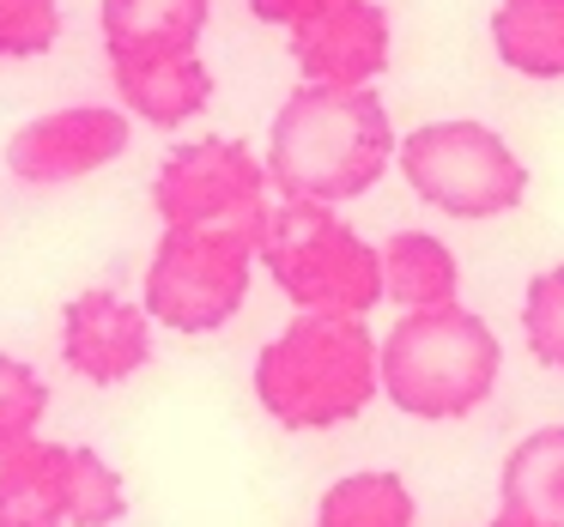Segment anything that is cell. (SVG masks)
Returning <instances> with one entry per match:
<instances>
[{"label": "cell", "mask_w": 564, "mask_h": 527, "mask_svg": "<svg viewBox=\"0 0 564 527\" xmlns=\"http://www.w3.org/2000/svg\"><path fill=\"white\" fill-rule=\"evenodd\" d=\"M394 122L377 86H304L268 128V188L280 200L346 207L394 171Z\"/></svg>", "instance_id": "1"}, {"label": "cell", "mask_w": 564, "mask_h": 527, "mask_svg": "<svg viewBox=\"0 0 564 527\" xmlns=\"http://www.w3.org/2000/svg\"><path fill=\"white\" fill-rule=\"evenodd\" d=\"M256 400L280 430H340L382 394L377 333L365 316H304L297 309L256 352Z\"/></svg>", "instance_id": "2"}, {"label": "cell", "mask_w": 564, "mask_h": 527, "mask_svg": "<svg viewBox=\"0 0 564 527\" xmlns=\"http://www.w3.org/2000/svg\"><path fill=\"white\" fill-rule=\"evenodd\" d=\"M503 345L486 316L455 297L437 309H401L389 340H377V382L394 413L419 425H455L491 400Z\"/></svg>", "instance_id": "3"}, {"label": "cell", "mask_w": 564, "mask_h": 527, "mask_svg": "<svg viewBox=\"0 0 564 527\" xmlns=\"http://www.w3.org/2000/svg\"><path fill=\"white\" fill-rule=\"evenodd\" d=\"M256 273L304 316H370L382 304L377 243L340 219V207L280 200L256 224Z\"/></svg>", "instance_id": "4"}, {"label": "cell", "mask_w": 564, "mask_h": 527, "mask_svg": "<svg viewBox=\"0 0 564 527\" xmlns=\"http://www.w3.org/2000/svg\"><path fill=\"white\" fill-rule=\"evenodd\" d=\"M256 285V224H164L140 273V309L152 328L219 333Z\"/></svg>", "instance_id": "5"}, {"label": "cell", "mask_w": 564, "mask_h": 527, "mask_svg": "<svg viewBox=\"0 0 564 527\" xmlns=\"http://www.w3.org/2000/svg\"><path fill=\"white\" fill-rule=\"evenodd\" d=\"M394 171L425 200L431 212L462 224H491L528 200V164L498 128L449 116V122H425L413 134L394 140Z\"/></svg>", "instance_id": "6"}, {"label": "cell", "mask_w": 564, "mask_h": 527, "mask_svg": "<svg viewBox=\"0 0 564 527\" xmlns=\"http://www.w3.org/2000/svg\"><path fill=\"white\" fill-rule=\"evenodd\" d=\"M128 515V485L86 442H19L0 454V527H110Z\"/></svg>", "instance_id": "7"}, {"label": "cell", "mask_w": 564, "mask_h": 527, "mask_svg": "<svg viewBox=\"0 0 564 527\" xmlns=\"http://www.w3.org/2000/svg\"><path fill=\"white\" fill-rule=\"evenodd\" d=\"M261 25L285 31L304 86H377L394 55V19L382 0H249Z\"/></svg>", "instance_id": "8"}, {"label": "cell", "mask_w": 564, "mask_h": 527, "mask_svg": "<svg viewBox=\"0 0 564 527\" xmlns=\"http://www.w3.org/2000/svg\"><path fill=\"white\" fill-rule=\"evenodd\" d=\"M152 212L159 224H261L268 164L231 134L183 140L152 176Z\"/></svg>", "instance_id": "9"}, {"label": "cell", "mask_w": 564, "mask_h": 527, "mask_svg": "<svg viewBox=\"0 0 564 527\" xmlns=\"http://www.w3.org/2000/svg\"><path fill=\"white\" fill-rule=\"evenodd\" d=\"M134 146V122L122 103H67L43 110L7 140V176L19 188H67L110 171Z\"/></svg>", "instance_id": "10"}, {"label": "cell", "mask_w": 564, "mask_h": 527, "mask_svg": "<svg viewBox=\"0 0 564 527\" xmlns=\"http://www.w3.org/2000/svg\"><path fill=\"white\" fill-rule=\"evenodd\" d=\"M62 364L91 388H122L152 364V316L134 297L91 285L62 309Z\"/></svg>", "instance_id": "11"}, {"label": "cell", "mask_w": 564, "mask_h": 527, "mask_svg": "<svg viewBox=\"0 0 564 527\" xmlns=\"http://www.w3.org/2000/svg\"><path fill=\"white\" fill-rule=\"evenodd\" d=\"M207 25H213V0H98L104 62L110 67L200 55Z\"/></svg>", "instance_id": "12"}, {"label": "cell", "mask_w": 564, "mask_h": 527, "mask_svg": "<svg viewBox=\"0 0 564 527\" xmlns=\"http://www.w3.org/2000/svg\"><path fill=\"white\" fill-rule=\"evenodd\" d=\"M116 103L128 110V122L140 128H188L207 116L213 103V67L200 55H176V62H147V67H110Z\"/></svg>", "instance_id": "13"}, {"label": "cell", "mask_w": 564, "mask_h": 527, "mask_svg": "<svg viewBox=\"0 0 564 527\" xmlns=\"http://www.w3.org/2000/svg\"><path fill=\"white\" fill-rule=\"evenodd\" d=\"M498 515L522 527H564V425H540L503 454Z\"/></svg>", "instance_id": "14"}, {"label": "cell", "mask_w": 564, "mask_h": 527, "mask_svg": "<svg viewBox=\"0 0 564 527\" xmlns=\"http://www.w3.org/2000/svg\"><path fill=\"white\" fill-rule=\"evenodd\" d=\"M377 273H382V304L394 309H437L462 297V261L437 231H394L377 243Z\"/></svg>", "instance_id": "15"}, {"label": "cell", "mask_w": 564, "mask_h": 527, "mask_svg": "<svg viewBox=\"0 0 564 527\" xmlns=\"http://www.w3.org/2000/svg\"><path fill=\"white\" fill-rule=\"evenodd\" d=\"M486 31L491 55L516 79H564V0H498Z\"/></svg>", "instance_id": "16"}, {"label": "cell", "mask_w": 564, "mask_h": 527, "mask_svg": "<svg viewBox=\"0 0 564 527\" xmlns=\"http://www.w3.org/2000/svg\"><path fill=\"white\" fill-rule=\"evenodd\" d=\"M419 503L413 485L389 466H365V473H346L322 491L316 503V527H413Z\"/></svg>", "instance_id": "17"}, {"label": "cell", "mask_w": 564, "mask_h": 527, "mask_svg": "<svg viewBox=\"0 0 564 527\" xmlns=\"http://www.w3.org/2000/svg\"><path fill=\"white\" fill-rule=\"evenodd\" d=\"M522 345L540 370L564 376V261L540 267L522 292Z\"/></svg>", "instance_id": "18"}, {"label": "cell", "mask_w": 564, "mask_h": 527, "mask_svg": "<svg viewBox=\"0 0 564 527\" xmlns=\"http://www.w3.org/2000/svg\"><path fill=\"white\" fill-rule=\"evenodd\" d=\"M50 418V382L43 370H31L25 358L0 352V454H13L19 442H31Z\"/></svg>", "instance_id": "19"}, {"label": "cell", "mask_w": 564, "mask_h": 527, "mask_svg": "<svg viewBox=\"0 0 564 527\" xmlns=\"http://www.w3.org/2000/svg\"><path fill=\"white\" fill-rule=\"evenodd\" d=\"M62 43V0H0V62H37Z\"/></svg>", "instance_id": "20"}, {"label": "cell", "mask_w": 564, "mask_h": 527, "mask_svg": "<svg viewBox=\"0 0 564 527\" xmlns=\"http://www.w3.org/2000/svg\"><path fill=\"white\" fill-rule=\"evenodd\" d=\"M486 527H522V521H510V515H491V521Z\"/></svg>", "instance_id": "21"}]
</instances>
